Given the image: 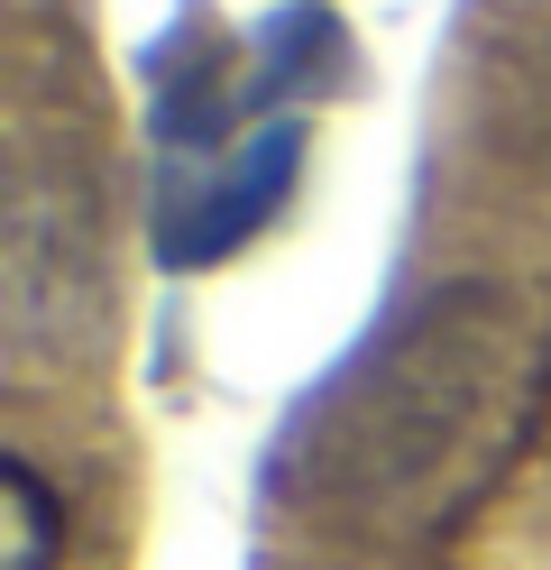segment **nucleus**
<instances>
[{
    "instance_id": "obj_1",
    "label": "nucleus",
    "mask_w": 551,
    "mask_h": 570,
    "mask_svg": "<svg viewBox=\"0 0 551 570\" xmlns=\"http://www.w3.org/2000/svg\"><path fill=\"white\" fill-rule=\"evenodd\" d=\"M551 386V332L514 295H441L358 368L341 414V488L386 524H441L488 488Z\"/></svg>"
},
{
    "instance_id": "obj_2",
    "label": "nucleus",
    "mask_w": 551,
    "mask_h": 570,
    "mask_svg": "<svg viewBox=\"0 0 551 570\" xmlns=\"http://www.w3.org/2000/svg\"><path fill=\"white\" fill-rule=\"evenodd\" d=\"M0 488H10V524H19V552L10 570H56V543H65V515H56V488L37 479V460H0Z\"/></svg>"
}]
</instances>
